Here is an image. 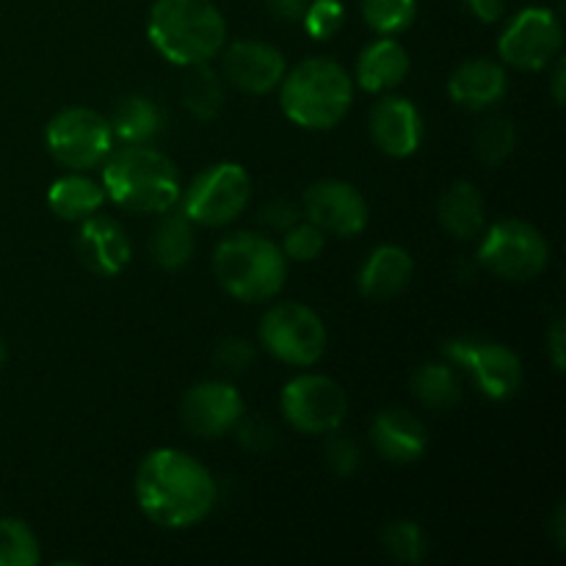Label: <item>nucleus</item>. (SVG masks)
Segmentation results:
<instances>
[{
  "label": "nucleus",
  "mask_w": 566,
  "mask_h": 566,
  "mask_svg": "<svg viewBox=\"0 0 566 566\" xmlns=\"http://www.w3.org/2000/svg\"><path fill=\"white\" fill-rule=\"evenodd\" d=\"M475 158L486 166H501L503 160L512 158L514 147H517V127L509 116H486L479 125L473 136Z\"/></svg>",
  "instance_id": "obj_28"
},
{
  "label": "nucleus",
  "mask_w": 566,
  "mask_h": 566,
  "mask_svg": "<svg viewBox=\"0 0 566 566\" xmlns=\"http://www.w3.org/2000/svg\"><path fill=\"white\" fill-rule=\"evenodd\" d=\"M6 357H9V352H6V343L0 340V368H3V365H6Z\"/></svg>",
  "instance_id": "obj_43"
},
{
  "label": "nucleus",
  "mask_w": 566,
  "mask_h": 566,
  "mask_svg": "<svg viewBox=\"0 0 566 566\" xmlns=\"http://www.w3.org/2000/svg\"><path fill=\"white\" fill-rule=\"evenodd\" d=\"M221 72L238 92L269 94L282 83L287 64L282 50L274 48V44L241 39V42L224 44V50H221Z\"/></svg>",
  "instance_id": "obj_15"
},
{
  "label": "nucleus",
  "mask_w": 566,
  "mask_h": 566,
  "mask_svg": "<svg viewBox=\"0 0 566 566\" xmlns=\"http://www.w3.org/2000/svg\"><path fill=\"white\" fill-rule=\"evenodd\" d=\"M213 363L224 374H247L254 363V346L247 337H224L216 346Z\"/></svg>",
  "instance_id": "obj_34"
},
{
  "label": "nucleus",
  "mask_w": 566,
  "mask_h": 566,
  "mask_svg": "<svg viewBox=\"0 0 566 566\" xmlns=\"http://www.w3.org/2000/svg\"><path fill=\"white\" fill-rule=\"evenodd\" d=\"M302 22L304 31L315 42H329V39L340 33L343 22H346V6L340 0H310L302 14Z\"/></svg>",
  "instance_id": "obj_32"
},
{
  "label": "nucleus",
  "mask_w": 566,
  "mask_h": 566,
  "mask_svg": "<svg viewBox=\"0 0 566 566\" xmlns=\"http://www.w3.org/2000/svg\"><path fill=\"white\" fill-rule=\"evenodd\" d=\"M216 501L213 473L180 448H155L138 464L136 503L158 528H193L213 512Z\"/></svg>",
  "instance_id": "obj_1"
},
{
  "label": "nucleus",
  "mask_w": 566,
  "mask_h": 566,
  "mask_svg": "<svg viewBox=\"0 0 566 566\" xmlns=\"http://www.w3.org/2000/svg\"><path fill=\"white\" fill-rule=\"evenodd\" d=\"M147 36L169 64L188 70L210 64L224 50L227 22L213 0H155Z\"/></svg>",
  "instance_id": "obj_3"
},
{
  "label": "nucleus",
  "mask_w": 566,
  "mask_h": 566,
  "mask_svg": "<svg viewBox=\"0 0 566 566\" xmlns=\"http://www.w3.org/2000/svg\"><path fill=\"white\" fill-rule=\"evenodd\" d=\"M265 9L271 11V17L282 22H302L304 9H307L310 0H263Z\"/></svg>",
  "instance_id": "obj_40"
},
{
  "label": "nucleus",
  "mask_w": 566,
  "mask_h": 566,
  "mask_svg": "<svg viewBox=\"0 0 566 566\" xmlns=\"http://www.w3.org/2000/svg\"><path fill=\"white\" fill-rule=\"evenodd\" d=\"M381 547L401 564H420L429 553L426 531L415 520H392L381 528Z\"/></svg>",
  "instance_id": "obj_31"
},
{
  "label": "nucleus",
  "mask_w": 566,
  "mask_h": 566,
  "mask_svg": "<svg viewBox=\"0 0 566 566\" xmlns=\"http://www.w3.org/2000/svg\"><path fill=\"white\" fill-rule=\"evenodd\" d=\"M470 14L475 17L484 25H495L503 20V11H506V0H464Z\"/></svg>",
  "instance_id": "obj_39"
},
{
  "label": "nucleus",
  "mask_w": 566,
  "mask_h": 566,
  "mask_svg": "<svg viewBox=\"0 0 566 566\" xmlns=\"http://www.w3.org/2000/svg\"><path fill=\"white\" fill-rule=\"evenodd\" d=\"M326 247V232L318 230L310 221H296L293 227H287L285 235H282V252H285L287 263H313L321 258Z\"/></svg>",
  "instance_id": "obj_33"
},
{
  "label": "nucleus",
  "mask_w": 566,
  "mask_h": 566,
  "mask_svg": "<svg viewBox=\"0 0 566 566\" xmlns=\"http://www.w3.org/2000/svg\"><path fill=\"white\" fill-rule=\"evenodd\" d=\"M326 462L337 475H352L359 468V448L348 437H332L326 442Z\"/></svg>",
  "instance_id": "obj_36"
},
{
  "label": "nucleus",
  "mask_w": 566,
  "mask_h": 566,
  "mask_svg": "<svg viewBox=\"0 0 566 566\" xmlns=\"http://www.w3.org/2000/svg\"><path fill=\"white\" fill-rule=\"evenodd\" d=\"M359 11L376 36H396L415 22L418 0H359Z\"/></svg>",
  "instance_id": "obj_29"
},
{
  "label": "nucleus",
  "mask_w": 566,
  "mask_h": 566,
  "mask_svg": "<svg viewBox=\"0 0 566 566\" xmlns=\"http://www.w3.org/2000/svg\"><path fill=\"white\" fill-rule=\"evenodd\" d=\"M551 94H553V103L564 105V97H566V61L562 59V55H558V59H553Z\"/></svg>",
  "instance_id": "obj_41"
},
{
  "label": "nucleus",
  "mask_w": 566,
  "mask_h": 566,
  "mask_svg": "<svg viewBox=\"0 0 566 566\" xmlns=\"http://www.w3.org/2000/svg\"><path fill=\"white\" fill-rule=\"evenodd\" d=\"M111 133L119 144H153L164 130V111L147 94H130L119 99L111 116Z\"/></svg>",
  "instance_id": "obj_24"
},
{
  "label": "nucleus",
  "mask_w": 566,
  "mask_h": 566,
  "mask_svg": "<svg viewBox=\"0 0 566 566\" xmlns=\"http://www.w3.org/2000/svg\"><path fill=\"white\" fill-rule=\"evenodd\" d=\"M412 271L415 263L407 249L398 247V243H381L368 254V260L359 269V293L365 298H374V302H390V298L401 296L407 291Z\"/></svg>",
  "instance_id": "obj_20"
},
{
  "label": "nucleus",
  "mask_w": 566,
  "mask_h": 566,
  "mask_svg": "<svg viewBox=\"0 0 566 566\" xmlns=\"http://www.w3.org/2000/svg\"><path fill=\"white\" fill-rule=\"evenodd\" d=\"M247 415V403L235 385L221 379H205L182 396L180 420L186 431L199 440H219L235 431Z\"/></svg>",
  "instance_id": "obj_13"
},
{
  "label": "nucleus",
  "mask_w": 566,
  "mask_h": 566,
  "mask_svg": "<svg viewBox=\"0 0 566 566\" xmlns=\"http://www.w3.org/2000/svg\"><path fill=\"white\" fill-rule=\"evenodd\" d=\"M105 188L103 182L92 180L83 171H70V175L59 177L50 182L48 188V205L61 221H86L88 216L99 213L105 205Z\"/></svg>",
  "instance_id": "obj_23"
},
{
  "label": "nucleus",
  "mask_w": 566,
  "mask_h": 566,
  "mask_svg": "<svg viewBox=\"0 0 566 566\" xmlns=\"http://www.w3.org/2000/svg\"><path fill=\"white\" fill-rule=\"evenodd\" d=\"M105 197L127 213L164 216L182 193L175 160L149 144H122L103 160Z\"/></svg>",
  "instance_id": "obj_2"
},
{
  "label": "nucleus",
  "mask_w": 566,
  "mask_h": 566,
  "mask_svg": "<svg viewBox=\"0 0 566 566\" xmlns=\"http://www.w3.org/2000/svg\"><path fill=\"white\" fill-rule=\"evenodd\" d=\"M437 219H440L442 230L457 238V241H473V238H479L484 232L486 221V205L479 186H473L470 180L451 182L440 193Z\"/></svg>",
  "instance_id": "obj_22"
},
{
  "label": "nucleus",
  "mask_w": 566,
  "mask_h": 566,
  "mask_svg": "<svg viewBox=\"0 0 566 566\" xmlns=\"http://www.w3.org/2000/svg\"><path fill=\"white\" fill-rule=\"evenodd\" d=\"M509 92L506 66L492 59H468L448 77V97L468 111H486Z\"/></svg>",
  "instance_id": "obj_19"
},
{
  "label": "nucleus",
  "mask_w": 566,
  "mask_h": 566,
  "mask_svg": "<svg viewBox=\"0 0 566 566\" xmlns=\"http://www.w3.org/2000/svg\"><path fill=\"white\" fill-rule=\"evenodd\" d=\"M547 354H551V365L556 374H562L566 365V324L558 315L551 324V332H547Z\"/></svg>",
  "instance_id": "obj_38"
},
{
  "label": "nucleus",
  "mask_w": 566,
  "mask_h": 566,
  "mask_svg": "<svg viewBox=\"0 0 566 566\" xmlns=\"http://www.w3.org/2000/svg\"><path fill=\"white\" fill-rule=\"evenodd\" d=\"M260 219H263L271 230L285 232L287 227H293L298 221V208L293 202H287V199H274V202L265 205Z\"/></svg>",
  "instance_id": "obj_37"
},
{
  "label": "nucleus",
  "mask_w": 566,
  "mask_h": 566,
  "mask_svg": "<svg viewBox=\"0 0 566 566\" xmlns=\"http://www.w3.org/2000/svg\"><path fill=\"white\" fill-rule=\"evenodd\" d=\"M188 70H191V75L182 83V103L197 119H216L221 105H224V88H221L219 75L208 64L188 66Z\"/></svg>",
  "instance_id": "obj_27"
},
{
  "label": "nucleus",
  "mask_w": 566,
  "mask_h": 566,
  "mask_svg": "<svg viewBox=\"0 0 566 566\" xmlns=\"http://www.w3.org/2000/svg\"><path fill=\"white\" fill-rule=\"evenodd\" d=\"M475 258L497 280L531 282L551 263V243L528 221L503 219L481 235Z\"/></svg>",
  "instance_id": "obj_7"
},
{
  "label": "nucleus",
  "mask_w": 566,
  "mask_h": 566,
  "mask_svg": "<svg viewBox=\"0 0 566 566\" xmlns=\"http://www.w3.org/2000/svg\"><path fill=\"white\" fill-rule=\"evenodd\" d=\"M193 249V224L182 213H169L155 224L153 238H149V254L153 263L164 271H180L191 263Z\"/></svg>",
  "instance_id": "obj_25"
},
{
  "label": "nucleus",
  "mask_w": 566,
  "mask_h": 566,
  "mask_svg": "<svg viewBox=\"0 0 566 566\" xmlns=\"http://www.w3.org/2000/svg\"><path fill=\"white\" fill-rule=\"evenodd\" d=\"M442 354L448 363L462 368L490 401H509L523 387V359L503 343L484 337H453L442 346Z\"/></svg>",
  "instance_id": "obj_10"
},
{
  "label": "nucleus",
  "mask_w": 566,
  "mask_h": 566,
  "mask_svg": "<svg viewBox=\"0 0 566 566\" xmlns=\"http://www.w3.org/2000/svg\"><path fill=\"white\" fill-rule=\"evenodd\" d=\"M180 213L197 227H227L252 202V177L235 160L199 171L180 193Z\"/></svg>",
  "instance_id": "obj_6"
},
{
  "label": "nucleus",
  "mask_w": 566,
  "mask_h": 566,
  "mask_svg": "<svg viewBox=\"0 0 566 566\" xmlns=\"http://www.w3.org/2000/svg\"><path fill=\"white\" fill-rule=\"evenodd\" d=\"M258 337L276 363L291 368H310L318 363L329 340L324 318L302 302H280L265 310Z\"/></svg>",
  "instance_id": "obj_8"
},
{
  "label": "nucleus",
  "mask_w": 566,
  "mask_h": 566,
  "mask_svg": "<svg viewBox=\"0 0 566 566\" xmlns=\"http://www.w3.org/2000/svg\"><path fill=\"white\" fill-rule=\"evenodd\" d=\"M280 409L302 434H337L348 418V398L329 376L302 374L282 387Z\"/></svg>",
  "instance_id": "obj_11"
},
{
  "label": "nucleus",
  "mask_w": 566,
  "mask_h": 566,
  "mask_svg": "<svg viewBox=\"0 0 566 566\" xmlns=\"http://www.w3.org/2000/svg\"><path fill=\"white\" fill-rule=\"evenodd\" d=\"M564 31L562 20L553 9L545 6H528L517 11L497 36V55L503 64L514 70L539 72L562 55Z\"/></svg>",
  "instance_id": "obj_12"
},
{
  "label": "nucleus",
  "mask_w": 566,
  "mask_h": 566,
  "mask_svg": "<svg viewBox=\"0 0 566 566\" xmlns=\"http://www.w3.org/2000/svg\"><path fill=\"white\" fill-rule=\"evenodd\" d=\"M276 88L282 114L302 130H332L346 119L354 103V77L346 66L324 55L287 70Z\"/></svg>",
  "instance_id": "obj_4"
},
{
  "label": "nucleus",
  "mask_w": 566,
  "mask_h": 566,
  "mask_svg": "<svg viewBox=\"0 0 566 566\" xmlns=\"http://www.w3.org/2000/svg\"><path fill=\"white\" fill-rule=\"evenodd\" d=\"M412 392L423 407L451 409L462 401V379L453 363H423L412 374Z\"/></svg>",
  "instance_id": "obj_26"
},
{
  "label": "nucleus",
  "mask_w": 566,
  "mask_h": 566,
  "mask_svg": "<svg viewBox=\"0 0 566 566\" xmlns=\"http://www.w3.org/2000/svg\"><path fill=\"white\" fill-rule=\"evenodd\" d=\"M111 122L99 111L72 105L50 116L44 127V147L50 158L70 171H86L103 164L114 149Z\"/></svg>",
  "instance_id": "obj_9"
},
{
  "label": "nucleus",
  "mask_w": 566,
  "mask_h": 566,
  "mask_svg": "<svg viewBox=\"0 0 566 566\" xmlns=\"http://www.w3.org/2000/svg\"><path fill=\"white\" fill-rule=\"evenodd\" d=\"M412 70L407 48L396 36H379L370 44H365L357 59V83L363 92L387 94L401 86Z\"/></svg>",
  "instance_id": "obj_21"
},
{
  "label": "nucleus",
  "mask_w": 566,
  "mask_h": 566,
  "mask_svg": "<svg viewBox=\"0 0 566 566\" xmlns=\"http://www.w3.org/2000/svg\"><path fill=\"white\" fill-rule=\"evenodd\" d=\"M368 130L370 142L379 147V153L396 160L412 158L426 136L423 116H420L418 105L390 92L370 108Z\"/></svg>",
  "instance_id": "obj_16"
},
{
  "label": "nucleus",
  "mask_w": 566,
  "mask_h": 566,
  "mask_svg": "<svg viewBox=\"0 0 566 566\" xmlns=\"http://www.w3.org/2000/svg\"><path fill=\"white\" fill-rule=\"evenodd\" d=\"M370 442L385 462L412 464L429 451V429L409 409H385L370 426Z\"/></svg>",
  "instance_id": "obj_18"
},
{
  "label": "nucleus",
  "mask_w": 566,
  "mask_h": 566,
  "mask_svg": "<svg viewBox=\"0 0 566 566\" xmlns=\"http://www.w3.org/2000/svg\"><path fill=\"white\" fill-rule=\"evenodd\" d=\"M213 274L227 296L243 304L280 296L287 280V258L276 241L258 232L221 238L213 252Z\"/></svg>",
  "instance_id": "obj_5"
},
{
  "label": "nucleus",
  "mask_w": 566,
  "mask_h": 566,
  "mask_svg": "<svg viewBox=\"0 0 566 566\" xmlns=\"http://www.w3.org/2000/svg\"><path fill=\"white\" fill-rule=\"evenodd\" d=\"M235 431H238V440H241V446L247 448V451H254V453L269 451V448L276 442L274 426H271L265 418H249V420L241 418V423L235 426Z\"/></svg>",
  "instance_id": "obj_35"
},
{
  "label": "nucleus",
  "mask_w": 566,
  "mask_h": 566,
  "mask_svg": "<svg viewBox=\"0 0 566 566\" xmlns=\"http://www.w3.org/2000/svg\"><path fill=\"white\" fill-rule=\"evenodd\" d=\"M302 210L326 235L354 238L368 227L370 210L363 191L346 180H318L304 191Z\"/></svg>",
  "instance_id": "obj_14"
},
{
  "label": "nucleus",
  "mask_w": 566,
  "mask_h": 566,
  "mask_svg": "<svg viewBox=\"0 0 566 566\" xmlns=\"http://www.w3.org/2000/svg\"><path fill=\"white\" fill-rule=\"evenodd\" d=\"M42 562L31 525L17 517H0V566H36Z\"/></svg>",
  "instance_id": "obj_30"
},
{
  "label": "nucleus",
  "mask_w": 566,
  "mask_h": 566,
  "mask_svg": "<svg viewBox=\"0 0 566 566\" xmlns=\"http://www.w3.org/2000/svg\"><path fill=\"white\" fill-rule=\"evenodd\" d=\"M553 539H556V547L562 551L566 545V509L564 503L556 506V517H553Z\"/></svg>",
  "instance_id": "obj_42"
},
{
  "label": "nucleus",
  "mask_w": 566,
  "mask_h": 566,
  "mask_svg": "<svg viewBox=\"0 0 566 566\" xmlns=\"http://www.w3.org/2000/svg\"><path fill=\"white\" fill-rule=\"evenodd\" d=\"M75 249L81 263L99 276H116L127 269L133 258V243L125 227L111 216H88L81 221Z\"/></svg>",
  "instance_id": "obj_17"
}]
</instances>
